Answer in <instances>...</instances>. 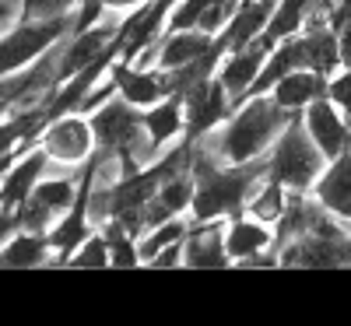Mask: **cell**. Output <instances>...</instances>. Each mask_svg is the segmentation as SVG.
<instances>
[{"label": "cell", "mask_w": 351, "mask_h": 326, "mask_svg": "<svg viewBox=\"0 0 351 326\" xmlns=\"http://www.w3.org/2000/svg\"><path fill=\"white\" fill-rule=\"evenodd\" d=\"M271 49H274V42H267L260 36L256 42L239 46V49H228L221 56V64H218L215 74L225 84V92L232 95V102H243L250 95V88H253V81H256V74H260V67H263V60H267Z\"/></svg>", "instance_id": "obj_8"}, {"label": "cell", "mask_w": 351, "mask_h": 326, "mask_svg": "<svg viewBox=\"0 0 351 326\" xmlns=\"http://www.w3.org/2000/svg\"><path fill=\"white\" fill-rule=\"evenodd\" d=\"M183 102H186V137L190 140H200L208 137L211 130H218L228 112H232V95L225 92V84L218 81V74L197 81L193 88L183 92Z\"/></svg>", "instance_id": "obj_4"}, {"label": "cell", "mask_w": 351, "mask_h": 326, "mask_svg": "<svg viewBox=\"0 0 351 326\" xmlns=\"http://www.w3.org/2000/svg\"><path fill=\"white\" fill-rule=\"evenodd\" d=\"M152 266H176V263H183V242L180 246H169V249H162L155 260H148Z\"/></svg>", "instance_id": "obj_27"}, {"label": "cell", "mask_w": 351, "mask_h": 326, "mask_svg": "<svg viewBox=\"0 0 351 326\" xmlns=\"http://www.w3.org/2000/svg\"><path fill=\"white\" fill-rule=\"evenodd\" d=\"M49 239L43 231H32V228H21L14 231L8 246L0 249V266H36V263H46L49 260Z\"/></svg>", "instance_id": "obj_18"}, {"label": "cell", "mask_w": 351, "mask_h": 326, "mask_svg": "<svg viewBox=\"0 0 351 326\" xmlns=\"http://www.w3.org/2000/svg\"><path fill=\"white\" fill-rule=\"evenodd\" d=\"M193 190H197V179H193V172L183 168V172H176V175H165L155 200L165 207V211L176 218V214H183L190 211V203H193Z\"/></svg>", "instance_id": "obj_21"}, {"label": "cell", "mask_w": 351, "mask_h": 326, "mask_svg": "<svg viewBox=\"0 0 351 326\" xmlns=\"http://www.w3.org/2000/svg\"><path fill=\"white\" fill-rule=\"evenodd\" d=\"M92 144H95L92 120H84V116H77V112L53 116L49 130L43 134V151L56 165H81V162H88L92 158Z\"/></svg>", "instance_id": "obj_5"}, {"label": "cell", "mask_w": 351, "mask_h": 326, "mask_svg": "<svg viewBox=\"0 0 351 326\" xmlns=\"http://www.w3.org/2000/svg\"><path fill=\"white\" fill-rule=\"evenodd\" d=\"M236 4H239V0H211V4H208V11L200 14L197 28H204L208 36H221V28L228 25L232 11H236Z\"/></svg>", "instance_id": "obj_25"}, {"label": "cell", "mask_w": 351, "mask_h": 326, "mask_svg": "<svg viewBox=\"0 0 351 326\" xmlns=\"http://www.w3.org/2000/svg\"><path fill=\"white\" fill-rule=\"evenodd\" d=\"M71 28L67 18H25L18 28L0 36V77L25 71Z\"/></svg>", "instance_id": "obj_3"}, {"label": "cell", "mask_w": 351, "mask_h": 326, "mask_svg": "<svg viewBox=\"0 0 351 326\" xmlns=\"http://www.w3.org/2000/svg\"><path fill=\"white\" fill-rule=\"evenodd\" d=\"M144 4H148V0H106V11H137Z\"/></svg>", "instance_id": "obj_28"}, {"label": "cell", "mask_w": 351, "mask_h": 326, "mask_svg": "<svg viewBox=\"0 0 351 326\" xmlns=\"http://www.w3.org/2000/svg\"><path fill=\"white\" fill-rule=\"evenodd\" d=\"M288 197H291V190L281 186L278 179H271V175H267V179L256 186V193L250 197L246 214H253V218H260V221H267V225H278V218L285 214V207H288Z\"/></svg>", "instance_id": "obj_19"}, {"label": "cell", "mask_w": 351, "mask_h": 326, "mask_svg": "<svg viewBox=\"0 0 351 326\" xmlns=\"http://www.w3.org/2000/svg\"><path fill=\"white\" fill-rule=\"evenodd\" d=\"M324 165H327V155L313 144V137L306 134L299 116L281 130V137L271 144V151H267L271 179H278L291 193H309L313 183L319 179V172H324Z\"/></svg>", "instance_id": "obj_2"}, {"label": "cell", "mask_w": 351, "mask_h": 326, "mask_svg": "<svg viewBox=\"0 0 351 326\" xmlns=\"http://www.w3.org/2000/svg\"><path fill=\"white\" fill-rule=\"evenodd\" d=\"M327 99L351 120V67H341V74L327 77Z\"/></svg>", "instance_id": "obj_26"}, {"label": "cell", "mask_w": 351, "mask_h": 326, "mask_svg": "<svg viewBox=\"0 0 351 326\" xmlns=\"http://www.w3.org/2000/svg\"><path fill=\"white\" fill-rule=\"evenodd\" d=\"M218 36H208L204 28H169L158 39V71H176L211 53Z\"/></svg>", "instance_id": "obj_14"}, {"label": "cell", "mask_w": 351, "mask_h": 326, "mask_svg": "<svg viewBox=\"0 0 351 326\" xmlns=\"http://www.w3.org/2000/svg\"><path fill=\"white\" fill-rule=\"evenodd\" d=\"M4 109H8V99H0V116H4Z\"/></svg>", "instance_id": "obj_31"}, {"label": "cell", "mask_w": 351, "mask_h": 326, "mask_svg": "<svg viewBox=\"0 0 351 326\" xmlns=\"http://www.w3.org/2000/svg\"><path fill=\"white\" fill-rule=\"evenodd\" d=\"M313 197L319 207H327L334 218L351 225V147L341 151L337 158H327L319 179L313 183Z\"/></svg>", "instance_id": "obj_10"}, {"label": "cell", "mask_w": 351, "mask_h": 326, "mask_svg": "<svg viewBox=\"0 0 351 326\" xmlns=\"http://www.w3.org/2000/svg\"><path fill=\"white\" fill-rule=\"evenodd\" d=\"M274 246V228L253 214H236L225 225V253L232 263H260Z\"/></svg>", "instance_id": "obj_9"}, {"label": "cell", "mask_w": 351, "mask_h": 326, "mask_svg": "<svg viewBox=\"0 0 351 326\" xmlns=\"http://www.w3.org/2000/svg\"><path fill=\"white\" fill-rule=\"evenodd\" d=\"M211 0H176V4L169 8V21L165 28H197L200 14L208 11Z\"/></svg>", "instance_id": "obj_23"}, {"label": "cell", "mask_w": 351, "mask_h": 326, "mask_svg": "<svg viewBox=\"0 0 351 326\" xmlns=\"http://www.w3.org/2000/svg\"><path fill=\"white\" fill-rule=\"evenodd\" d=\"M81 0H21V18H67L71 8H77Z\"/></svg>", "instance_id": "obj_24"}, {"label": "cell", "mask_w": 351, "mask_h": 326, "mask_svg": "<svg viewBox=\"0 0 351 326\" xmlns=\"http://www.w3.org/2000/svg\"><path fill=\"white\" fill-rule=\"evenodd\" d=\"M274 11H278V0H239L236 11H232V18H228V25L221 28V36H218L221 49L228 53V49L256 42L263 32H267Z\"/></svg>", "instance_id": "obj_11"}, {"label": "cell", "mask_w": 351, "mask_h": 326, "mask_svg": "<svg viewBox=\"0 0 351 326\" xmlns=\"http://www.w3.org/2000/svg\"><path fill=\"white\" fill-rule=\"evenodd\" d=\"M74 266H109V242L106 235H88V239L67 256Z\"/></svg>", "instance_id": "obj_22"}, {"label": "cell", "mask_w": 351, "mask_h": 326, "mask_svg": "<svg viewBox=\"0 0 351 326\" xmlns=\"http://www.w3.org/2000/svg\"><path fill=\"white\" fill-rule=\"evenodd\" d=\"M49 168V155L43 151H28L21 162H11V168L0 179V207L11 211V207H21L28 200V193L36 190V183L43 179V172Z\"/></svg>", "instance_id": "obj_16"}, {"label": "cell", "mask_w": 351, "mask_h": 326, "mask_svg": "<svg viewBox=\"0 0 351 326\" xmlns=\"http://www.w3.org/2000/svg\"><path fill=\"white\" fill-rule=\"evenodd\" d=\"M281 109H288V112H302L309 102H316V99H324L327 95V77L324 74H316V71H309V67H299V71H291V74H285L271 92H267Z\"/></svg>", "instance_id": "obj_17"}, {"label": "cell", "mask_w": 351, "mask_h": 326, "mask_svg": "<svg viewBox=\"0 0 351 326\" xmlns=\"http://www.w3.org/2000/svg\"><path fill=\"white\" fill-rule=\"evenodd\" d=\"M112 77H116V95L123 102H130L134 109H148L169 95L162 71H141L134 64L112 60Z\"/></svg>", "instance_id": "obj_13"}, {"label": "cell", "mask_w": 351, "mask_h": 326, "mask_svg": "<svg viewBox=\"0 0 351 326\" xmlns=\"http://www.w3.org/2000/svg\"><path fill=\"white\" fill-rule=\"evenodd\" d=\"M183 263L186 266H225L232 263L225 253V221H193L183 239Z\"/></svg>", "instance_id": "obj_15"}, {"label": "cell", "mask_w": 351, "mask_h": 326, "mask_svg": "<svg viewBox=\"0 0 351 326\" xmlns=\"http://www.w3.org/2000/svg\"><path fill=\"white\" fill-rule=\"evenodd\" d=\"M11 228H21V221H18V214H8L4 207H0V235H8Z\"/></svg>", "instance_id": "obj_29"}, {"label": "cell", "mask_w": 351, "mask_h": 326, "mask_svg": "<svg viewBox=\"0 0 351 326\" xmlns=\"http://www.w3.org/2000/svg\"><path fill=\"white\" fill-rule=\"evenodd\" d=\"M299 120H302L306 134L313 137V144H316L327 158H337L341 151H348V147H351V120H348V116H344L327 95L316 99V102H309V105L299 112Z\"/></svg>", "instance_id": "obj_6"}, {"label": "cell", "mask_w": 351, "mask_h": 326, "mask_svg": "<svg viewBox=\"0 0 351 326\" xmlns=\"http://www.w3.org/2000/svg\"><path fill=\"white\" fill-rule=\"evenodd\" d=\"M291 120H295V112L281 109L271 95H246L218 130L200 137V144H208L225 165L256 162V158H267L271 144L281 137V130Z\"/></svg>", "instance_id": "obj_1"}, {"label": "cell", "mask_w": 351, "mask_h": 326, "mask_svg": "<svg viewBox=\"0 0 351 326\" xmlns=\"http://www.w3.org/2000/svg\"><path fill=\"white\" fill-rule=\"evenodd\" d=\"M186 231H190V225H186L183 218H169V221H162V225H155V228H148V231H141V242H137L141 263L155 260V256H158L162 249H169V246H180V242L186 239Z\"/></svg>", "instance_id": "obj_20"}, {"label": "cell", "mask_w": 351, "mask_h": 326, "mask_svg": "<svg viewBox=\"0 0 351 326\" xmlns=\"http://www.w3.org/2000/svg\"><path fill=\"white\" fill-rule=\"evenodd\" d=\"M77 200V190L67 175H53V179H39L36 190L28 193V200L18 207V221L21 228H32V231H46L53 214L71 211Z\"/></svg>", "instance_id": "obj_7"}, {"label": "cell", "mask_w": 351, "mask_h": 326, "mask_svg": "<svg viewBox=\"0 0 351 326\" xmlns=\"http://www.w3.org/2000/svg\"><path fill=\"white\" fill-rule=\"evenodd\" d=\"M14 8H18L14 0H0V32H4V25H8V18H11Z\"/></svg>", "instance_id": "obj_30"}, {"label": "cell", "mask_w": 351, "mask_h": 326, "mask_svg": "<svg viewBox=\"0 0 351 326\" xmlns=\"http://www.w3.org/2000/svg\"><path fill=\"white\" fill-rule=\"evenodd\" d=\"M141 123H144V130H148L155 151L162 155L169 144H176L186 134V102H183V95L169 92L162 102L141 109Z\"/></svg>", "instance_id": "obj_12"}]
</instances>
